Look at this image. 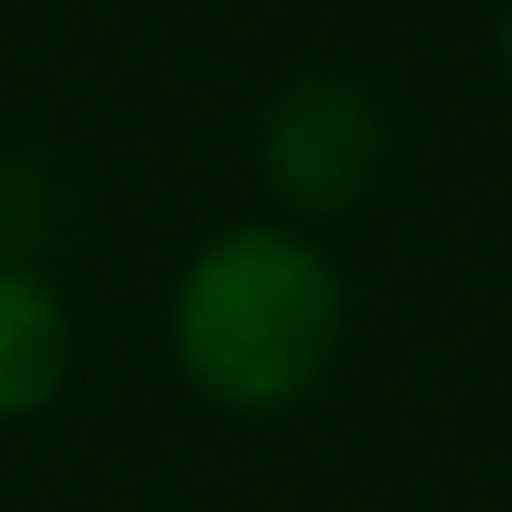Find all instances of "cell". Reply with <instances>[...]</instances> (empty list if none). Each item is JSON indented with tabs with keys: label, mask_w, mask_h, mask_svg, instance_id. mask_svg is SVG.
Instances as JSON below:
<instances>
[{
	"label": "cell",
	"mask_w": 512,
	"mask_h": 512,
	"mask_svg": "<svg viewBox=\"0 0 512 512\" xmlns=\"http://www.w3.org/2000/svg\"><path fill=\"white\" fill-rule=\"evenodd\" d=\"M64 368H72V312L56 280L0 256V424L40 416L64 392Z\"/></svg>",
	"instance_id": "obj_3"
},
{
	"label": "cell",
	"mask_w": 512,
	"mask_h": 512,
	"mask_svg": "<svg viewBox=\"0 0 512 512\" xmlns=\"http://www.w3.org/2000/svg\"><path fill=\"white\" fill-rule=\"evenodd\" d=\"M384 112L360 80L344 72H304L272 96L264 128H256V160L272 176V192L304 216H336L352 200H368L376 168H384Z\"/></svg>",
	"instance_id": "obj_2"
},
{
	"label": "cell",
	"mask_w": 512,
	"mask_h": 512,
	"mask_svg": "<svg viewBox=\"0 0 512 512\" xmlns=\"http://www.w3.org/2000/svg\"><path fill=\"white\" fill-rule=\"evenodd\" d=\"M504 64H512V16H504Z\"/></svg>",
	"instance_id": "obj_4"
},
{
	"label": "cell",
	"mask_w": 512,
	"mask_h": 512,
	"mask_svg": "<svg viewBox=\"0 0 512 512\" xmlns=\"http://www.w3.org/2000/svg\"><path fill=\"white\" fill-rule=\"evenodd\" d=\"M168 344L200 400L240 416L296 408L344 344V280L304 232L232 224L184 264Z\"/></svg>",
	"instance_id": "obj_1"
}]
</instances>
